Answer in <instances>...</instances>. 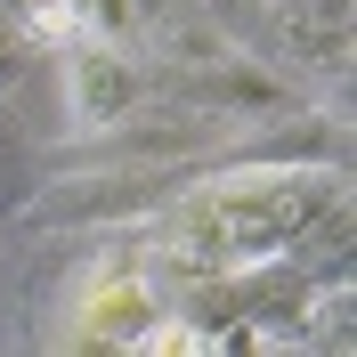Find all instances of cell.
I'll use <instances>...</instances> for the list:
<instances>
[{
	"mask_svg": "<svg viewBox=\"0 0 357 357\" xmlns=\"http://www.w3.org/2000/svg\"><path fill=\"white\" fill-rule=\"evenodd\" d=\"M98 309H106V317H89V333H130V309H138V292L122 284V292H106Z\"/></svg>",
	"mask_w": 357,
	"mask_h": 357,
	"instance_id": "6da1fadb",
	"label": "cell"
}]
</instances>
